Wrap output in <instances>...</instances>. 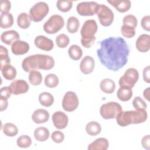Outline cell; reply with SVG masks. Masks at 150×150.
<instances>
[{
    "instance_id": "681fc988",
    "label": "cell",
    "mask_w": 150,
    "mask_h": 150,
    "mask_svg": "<svg viewBox=\"0 0 150 150\" xmlns=\"http://www.w3.org/2000/svg\"><path fill=\"white\" fill-rule=\"evenodd\" d=\"M8 100L2 97H0V110L3 111L5 110L8 107Z\"/></svg>"
},
{
    "instance_id": "d6a6232c",
    "label": "cell",
    "mask_w": 150,
    "mask_h": 150,
    "mask_svg": "<svg viewBox=\"0 0 150 150\" xmlns=\"http://www.w3.org/2000/svg\"><path fill=\"white\" fill-rule=\"evenodd\" d=\"M2 131L6 136L12 137L18 134V129L15 124L11 122H8L2 126Z\"/></svg>"
},
{
    "instance_id": "1f68e13d",
    "label": "cell",
    "mask_w": 150,
    "mask_h": 150,
    "mask_svg": "<svg viewBox=\"0 0 150 150\" xmlns=\"http://www.w3.org/2000/svg\"><path fill=\"white\" fill-rule=\"evenodd\" d=\"M68 54L71 59L74 60H79L82 57L83 51L78 45H73L69 47Z\"/></svg>"
},
{
    "instance_id": "7dc6e473",
    "label": "cell",
    "mask_w": 150,
    "mask_h": 150,
    "mask_svg": "<svg viewBox=\"0 0 150 150\" xmlns=\"http://www.w3.org/2000/svg\"><path fill=\"white\" fill-rule=\"evenodd\" d=\"M141 144L144 148L149 150L150 149V136L147 135L144 136L141 139Z\"/></svg>"
},
{
    "instance_id": "9c48e42d",
    "label": "cell",
    "mask_w": 150,
    "mask_h": 150,
    "mask_svg": "<svg viewBox=\"0 0 150 150\" xmlns=\"http://www.w3.org/2000/svg\"><path fill=\"white\" fill-rule=\"evenodd\" d=\"M98 4L96 2H82L77 5V11L81 16H93L96 13Z\"/></svg>"
},
{
    "instance_id": "e575fe53",
    "label": "cell",
    "mask_w": 150,
    "mask_h": 150,
    "mask_svg": "<svg viewBox=\"0 0 150 150\" xmlns=\"http://www.w3.org/2000/svg\"><path fill=\"white\" fill-rule=\"evenodd\" d=\"M29 83L33 86H38L40 84L42 81V76L38 70H33L29 72Z\"/></svg>"
},
{
    "instance_id": "83f0119b",
    "label": "cell",
    "mask_w": 150,
    "mask_h": 150,
    "mask_svg": "<svg viewBox=\"0 0 150 150\" xmlns=\"http://www.w3.org/2000/svg\"><path fill=\"white\" fill-rule=\"evenodd\" d=\"M118 98L122 101L129 100L132 96V90L131 88L126 87H120L117 93Z\"/></svg>"
},
{
    "instance_id": "7402d4cb",
    "label": "cell",
    "mask_w": 150,
    "mask_h": 150,
    "mask_svg": "<svg viewBox=\"0 0 150 150\" xmlns=\"http://www.w3.org/2000/svg\"><path fill=\"white\" fill-rule=\"evenodd\" d=\"M109 142L105 138L96 139L88 146V150H106L108 149Z\"/></svg>"
},
{
    "instance_id": "3957f363",
    "label": "cell",
    "mask_w": 150,
    "mask_h": 150,
    "mask_svg": "<svg viewBox=\"0 0 150 150\" xmlns=\"http://www.w3.org/2000/svg\"><path fill=\"white\" fill-rule=\"evenodd\" d=\"M122 111L120 104L116 102H108L103 104L100 109L101 117L105 120L116 118L118 114Z\"/></svg>"
},
{
    "instance_id": "ffe728a7",
    "label": "cell",
    "mask_w": 150,
    "mask_h": 150,
    "mask_svg": "<svg viewBox=\"0 0 150 150\" xmlns=\"http://www.w3.org/2000/svg\"><path fill=\"white\" fill-rule=\"evenodd\" d=\"M19 33L14 30H10L3 32L1 35V41L6 45H10L16 40H19Z\"/></svg>"
},
{
    "instance_id": "603a6c76",
    "label": "cell",
    "mask_w": 150,
    "mask_h": 150,
    "mask_svg": "<svg viewBox=\"0 0 150 150\" xmlns=\"http://www.w3.org/2000/svg\"><path fill=\"white\" fill-rule=\"evenodd\" d=\"M100 88L102 91L107 94L113 93L115 89V82L110 79H105L100 82Z\"/></svg>"
},
{
    "instance_id": "ab89813d",
    "label": "cell",
    "mask_w": 150,
    "mask_h": 150,
    "mask_svg": "<svg viewBox=\"0 0 150 150\" xmlns=\"http://www.w3.org/2000/svg\"><path fill=\"white\" fill-rule=\"evenodd\" d=\"M122 23L124 25H127L135 28L137 26L138 21L137 18L135 16L132 15H127L124 17Z\"/></svg>"
},
{
    "instance_id": "8fae6325",
    "label": "cell",
    "mask_w": 150,
    "mask_h": 150,
    "mask_svg": "<svg viewBox=\"0 0 150 150\" xmlns=\"http://www.w3.org/2000/svg\"><path fill=\"white\" fill-rule=\"evenodd\" d=\"M52 119L54 126L59 129L65 128L69 122L67 115L64 112L60 111L54 112L52 115Z\"/></svg>"
},
{
    "instance_id": "cb8c5ba5",
    "label": "cell",
    "mask_w": 150,
    "mask_h": 150,
    "mask_svg": "<svg viewBox=\"0 0 150 150\" xmlns=\"http://www.w3.org/2000/svg\"><path fill=\"white\" fill-rule=\"evenodd\" d=\"M34 137L39 142H44L49 137V131L47 128L43 127H40L35 129L34 131Z\"/></svg>"
},
{
    "instance_id": "f1b7e54d",
    "label": "cell",
    "mask_w": 150,
    "mask_h": 150,
    "mask_svg": "<svg viewBox=\"0 0 150 150\" xmlns=\"http://www.w3.org/2000/svg\"><path fill=\"white\" fill-rule=\"evenodd\" d=\"M101 131L100 124L96 121H91L87 124L86 126V132L91 136H95L99 134Z\"/></svg>"
},
{
    "instance_id": "e0dca14e",
    "label": "cell",
    "mask_w": 150,
    "mask_h": 150,
    "mask_svg": "<svg viewBox=\"0 0 150 150\" xmlns=\"http://www.w3.org/2000/svg\"><path fill=\"white\" fill-rule=\"evenodd\" d=\"M29 50V45L22 40H16L11 46V50L15 55H22L26 53Z\"/></svg>"
},
{
    "instance_id": "484cf974",
    "label": "cell",
    "mask_w": 150,
    "mask_h": 150,
    "mask_svg": "<svg viewBox=\"0 0 150 150\" xmlns=\"http://www.w3.org/2000/svg\"><path fill=\"white\" fill-rule=\"evenodd\" d=\"M13 23V17L10 13H2L0 16V26L2 29L11 28Z\"/></svg>"
},
{
    "instance_id": "4dcf8cb0",
    "label": "cell",
    "mask_w": 150,
    "mask_h": 150,
    "mask_svg": "<svg viewBox=\"0 0 150 150\" xmlns=\"http://www.w3.org/2000/svg\"><path fill=\"white\" fill-rule=\"evenodd\" d=\"M80 26V22L79 19L75 16H71L69 18L67 22V30L71 33H74L79 30Z\"/></svg>"
},
{
    "instance_id": "60d3db41",
    "label": "cell",
    "mask_w": 150,
    "mask_h": 150,
    "mask_svg": "<svg viewBox=\"0 0 150 150\" xmlns=\"http://www.w3.org/2000/svg\"><path fill=\"white\" fill-rule=\"evenodd\" d=\"M121 32L122 36L127 38H131L135 35V28L124 25L121 28Z\"/></svg>"
},
{
    "instance_id": "d590c367",
    "label": "cell",
    "mask_w": 150,
    "mask_h": 150,
    "mask_svg": "<svg viewBox=\"0 0 150 150\" xmlns=\"http://www.w3.org/2000/svg\"><path fill=\"white\" fill-rule=\"evenodd\" d=\"M45 84L49 88H54L59 84L58 77L54 74H49L45 78Z\"/></svg>"
},
{
    "instance_id": "ac0fdd59",
    "label": "cell",
    "mask_w": 150,
    "mask_h": 150,
    "mask_svg": "<svg viewBox=\"0 0 150 150\" xmlns=\"http://www.w3.org/2000/svg\"><path fill=\"white\" fill-rule=\"evenodd\" d=\"M38 55H30L24 59L22 63V67L23 70L26 72H30L38 69L37 65Z\"/></svg>"
},
{
    "instance_id": "277c9868",
    "label": "cell",
    "mask_w": 150,
    "mask_h": 150,
    "mask_svg": "<svg viewBox=\"0 0 150 150\" xmlns=\"http://www.w3.org/2000/svg\"><path fill=\"white\" fill-rule=\"evenodd\" d=\"M64 25V21L62 16L53 15L43 25V30L48 34H54L61 30Z\"/></svg>"
},
{
    "instance_id": "9a60e30c",
    "label": "cell",
    "mask_w": 150,
    "mask_h": 150,
    "mask_svg": "<svg viewBox=\"0 0 150 150\" xmlns=\"http://www.w3.org/2000/svg\"><path fill=\"white\" fill-rule=\"evenodd\" d=\"M137 50L142 53L147 52L150 48V36L147 34L141 35L135 43Z\"/></svg>"
},
{
    "instance_id": "5bb4252c",
    "label": "cell",
    "mask_w": 150,
    "mask_h": 150,
    "mask_svg": "<svg viewBox=\"0 0 150 150\" xmlns=\"http://www.w3.org/2000/svg\"><path fill=\"white\" fill-rule=\"evenodd\" d=\"M34 43L38 48L45 51H50L54 47L53 41L43 35L36 36L35 39Z\"/></svg>"
},
{
    "instance_id": "7c38bea8",
    "label": "cell",
    "mask_w": 150,
    "mask_h": 150,
    "mask_svg": "<svg viewBox=\"0 0 150 150\" xmlns=\"http://www.w3.org/2000/svg\"><path fill=\"white\" fill-rule=\"evenodd\" d=\"M38 69L42 70H50L54 66V59L47 54H38Z\"/></svg>"
},
{
    "instance_id": "f907efd6",
    "label": "cell",
    "mask_w": 150,
    "mask_h": 150,
    "mask_svg": "<svg viewBox=\"0 0 150 150\" xmlns=\"http://www.w3.org/2000/svg\"><path fill=\"white\" fill-rule=\"evenodd\" d=\"M150 88L149 87H148L146 89H145L144 91V93H143V95H144V97L148 100V101H149V93H150Z\"/></svg>"
},
{
    "instance_id": "7a4b0ae2",
    "label": "cell",
    "mask_w": 150,
    "mask_h": 150,
    "mask_svg": "<svg viewBox=\"0 0 150 150\" xmlns=\"http://www.w3.org/2000/svg\"><path fill=\"white\" fill-rule=\"evenodd\" d=\"M97 22L94 19H88L84 22L81 30V43L86 48L91 47L96 40L94 36L97 31Z\"/></svg>"
},
{
    "instance_id": "d6986e66",
    "label": "cell",
    "mask_w": 150,
    "mask_h": 150,
    "mask_svg": "<svg viewBox=\"0 0 150 150\" xmlns=\"http://www.w3.org/2000/svg\"><path fill=\"white\" fill-rule=\"evenodd\" d=\"M49 113L44 109H37L32 115V119L36 124H42L47 122L49 119Z\"/></svg>"
},
{
    "instance_id": "d4e9b609",
    "label": "cell",
    "mask_w": 150,
    "mask_h": 150,
    "mask_svg": "<svg viewBox=\"0 0 150 150\" xmlns=\"http://www.w3.org/2000/svg\"><path fill=\"white\" fill-rule=\"evenodd\" d=\"M1 70L3 77L8 80H12L16 77V70L10 64L4 66Z\"/></svg>"
},
{
    "instance_id": "f35d334b",
    "label": "cell",
    "mask_w": 150,
    "mask_h": 150,
    "mask_svg": "<svg viewBox=\"0 0 150 150\" xmlns=\"http://www.w3.org/2000/svg\"><path fill=\"white\" fill-rule=\"evenodd\" d=\"M70 39L68 36L62 33L59 35L56 38V43L57 46L60 48H65L69 44Z\"/></svg>"
},
{
    "instance_id": "bcb514c9",
    "label": "cell",
    "mask_w": 150,
    "mask_h": 150,
    "mask_svg": "<svg viewBox=\"0 0 150 150\" xmlns=\"http://www.w3.org/2000/svg\"><path fill=\"white\" fill-rule=\"evenodd\" d=\"M11 94H12V92L9 87H4L1 88V90H0L1 97L4 98L8 100L11 97Z\"/></svg>"
},
{
    "instance_id": "6da1fadb",
    "label": "cell",
    "mask_w": 150,
    "mask_h": 150,
    "mask_svg": "<svg viewBox=\"0 0 150 150\" xmlns=\"http://www.w3.org/2000/svg\"><path fill=\"white\" fill-rule=\"evenodd\" d=\"M97 54L101 63L110 70L118 71L128 62L130 50L121 37H109L100 42Z\"/></svg>"
},
{
    "instance_id": "8992f818",
    "label": "cell",
    "mask_w": 150,
    "mask_h": 150,
    "mask_svg": "<svg viewBox=\"0 0 150 150\" xmlns=\"http://www.w3.org/2000/svg\"><path fill=\"white\" fill-rule=\"evenodd\" d=\"M96 14L98 18L100 23L103 26H108L114 21V13L107 6L103 4H98Z\"/></svg>"
},
{
    "instance_id": "b9f144b4",
    "label": "cell",
    "mask_w": 150,
    "mask_h": 150,
    "mask_svg": "<svg viewBox=\"0 0 150 150\" xmlns=\"http://www.w3.org/2000/svg\"><path fill=\"white\" fill-rule=\"evenodd\" d=\"M132 104L135 110H146L147 104L140 97H135L132 101Z\"/></svg>"
},
{
    "instance_id": "f546056e",
    "label": "cell",
    "mask_w": 150,
    "mask_h": 150,
    "mask_svg": "<svg viewBox=\"0 0 150 150\" xmlns=\"http://www.w3.org/2000/svg\"><path fill=\"white\" fill-rule=\"evenodd\" d=\"M39 101L44 107H50L54 102L53 96L48 92H43L39 96Z\"/></svg>"
},
{
    "instance_id": "7bdbcfd3",
    "label": "cell",
    "mask_w": 150,
    "mask_h": 150,
    "mask_svg": "<svg viewBox=\"0 0 150 150\" xmlns=\"http://www.w3.org/2000/svg\"><path fill=\"white\" fill-rule=\"evenodd\" d=\"M51 138L53 142L59 144L63 141L64 139V135L62 132L60 131H55L52 132Z\"/></svg>"
},
{
    "instance_id": "f6af8a7d",
    "label": "cell",
    "mask_w": 150,
    "mask_h": 150,
    "mask_svg": "<svg viewBox=\"0 0 150 150\" xmlns=\"http://www.w3.org/2000/svg\"><path fill=\"white\" fill-rule=\"evenodd\" d=\"M141 23L142 28L144 30L146 31L150 30V16L149 15L144 16L141 19Z\"/></svg>"
},
{
    "instance_id": "ee69618b",
    "label": "cell",
    "mask_w": 150,
    "mask_h": 150,
    "mask_svg": "<svg viewBox=\"0 0 150 150\" xmlns=\"http://www.w3.org/2000/svg\"><path fill=\"white\" fill-rule=\"evenodd\" d=\"M0 11L2 13H8L11 8V2L6 0H2L0 2Z\"/></svg>"
},
{
    "instance_id": "4316f807",
    "label": "cell",
    "mask_w": 150,
    "mask_h": 150,
    "mask_svg": "<svg viewBox=\"0 0 150 150\" xmlns=\"http://www.w3.org/2000/svg\"><path fill=\"white\" fill-rule=\"evenodd\" d=\"M31 21L29 14L26 12H22L21 13L17 18V24L21 28L25 29L30 26Z\"/></svg>"
},
{
    "instance_id": "8d00e7d4",
    "label": "cell",
    "mask_w": 150,
    "mask_h": 150,
    "mask_svg": "<svg viewBox=\"0 0 150 150\" xmlns=\"http://www.w3.org/2000/svg\"><path fill=\"white\" fill-rule=\"evenodd\" d=\"M57 9L63 12L69 11L73 6V2L68 0H59L57 1Z\"/></svg>"
},
{
    "instance_id": "74e56055",
    "label": "cell",
    "mask_w": 150,
    "mask_h": 150,
    "mask_svg": "<svg viewBox=\"0 0 150 150\" xmlns=\"http://www.w3.org/2000/svg\"><path fill=\"white\" fill-rule=\"evenodd\" d=\"M16 143L19 147L26 148L30 146L32 144V139L28 135H21L17 139Z\"/></svg>"
},
{
    "instance_id": "4fadbf2b",
    "label": "cell",
    "mask_w": 150,
    "mask_h": 150,
    "mask_svg": "<svg viewBox=\"0 0 150 150\" xmlns=\"http://www.w3.org/2000/svg\"><path fill=\"white\" fill-rule=\"evenodd\" d=\"M12 94L14 95H18L26 93L29 88V86L28 83L23 80H16L12 81L9 86Z\"/></svg>"
},
{
    "instance_id": "30bf717a",
    "label": "cell",
    "mask_w": 150,
    "mask_h": 150,
    "mask_svg": "<svg viewBox=\"0 0 150 150\" xmlns=\"http://www.w3.org/2000/svg\"><path fill=\"white\" fill-rule=\"evenodd\" d=\"M147 117V112L145 110L127 111V120L129 125L142 123L146 120Z\"/></svg>"
},
{
    "instance_id": "2e32d148",
    "label": "cell",
    "mask_w": 150,
    "mask_h": 150,
    "mask_svg": "<svg viewBox=\"0 0 150 150\" xmlns=\"http://www.w3.org/2000/svg\"><path fill=\"white\" fill-rule=\"evenodd\" d=\"M94 65L95 61L94 59L90 56H86L81 60L80 64V69L83 73L88 74L93 72Z\"/></svg>"
},
{
    "instance_id": "44dd1931",
    "label": "cell",
    "mask_w": 150,
    "mask_h": 150,
    "mask_svg": "<svg viewBox=\"0 0 150 150\" xmlns=\"http://www.w3.org/2000/svg\"><path fill=\"white\" fill-rule=\"evenodd\" d=\"M107 2L121 13L128 11L131 7V2L129 0H108Z\"/></svg>"
},
{
    "instance_id": "c3c4849f",
    "label": "cell",
    "mask_w": 150,
    "mask_h": 150,
    "mask_svg": "<svg viewBox=\"0 0 150 150\" xmlns=\"http://www.w3.org/2000/svg\"><path fill=\"white\" fill-rule=\"evenodd\" d=\"M149 71H150V67L149 66H146L144 69L143 70V79L144 80L149 83L150 82V78H149Z\"/></svg>"
},
{
    "instance_id": "5b68a950",
    "label": "cell",
    "mask_w": 150,
    "mask_h": 150,
    "mask_svg": "<svg viewBox=\"0 0 150 150\" xmlns=\"http://www.w3.org/2000/svg\"><path fill=\"white\" fill-rule=\"evenodd\" d=\"M49 8L45 2L35 4L29 11V16L32 21L35 22L41 21L48 14Z\"/></svg>"
},
{
    "instance_id": "ba28073f",
    "label": "cell",
    "mask_w": 150,
    "mask_h": 150,
    "mask_svg": "<svg viewBox=\"0 0 150 150\" xmlns=\"http://www.w3.org/2000/svg\"><path fill=\"white\" fill-rule=\"evenodd\" d=\"M79 101L76 94L73 91H67L62 100V107L67 112L74 111L78 107Z\"/></svg>"
},
{
    "instance_id": "836d02e7",
    "label": "cell",
    "mask_w": 150,
    "mask_h": 150,
    "mask_svg": "<svg viewBox=\"0 0 150 150\" xmlns=\"http://www.w3.org/2000/svg\"><path fill=\"white\" fill-rule=\"evenodd\" d=\"M11 63V59L9 57L8 49L3 46H0V69L5 65Z\"/></svg>"
},
{
    "instance_id": "52a82bcc",
    "label": "cell",
    "mask_w": 150,
    "mask_h": 150,
    "mask_svg": "<svg viewBox=\"0 0 150 150\" xmlns=\"http://www.w3.org/2000/svg\"><path fill=\"white\" fill-rule=\"evenodd\" d=\"M139 79V73L137 69L134 68L128 69L124 75L119 80L120 87H126L132 88Z\"/></svg>"
}]
</instances>
